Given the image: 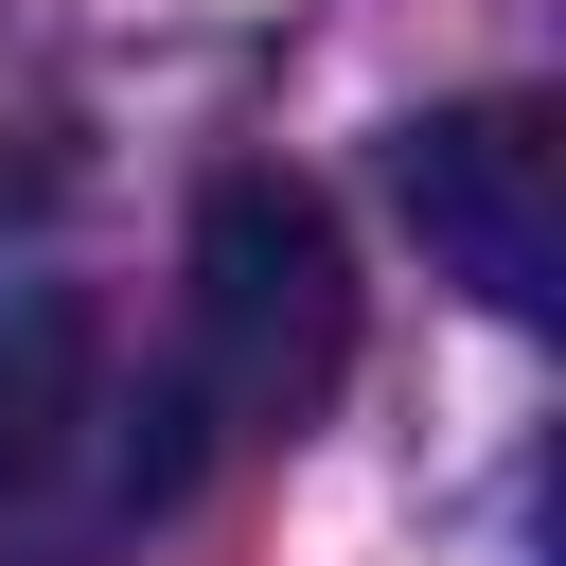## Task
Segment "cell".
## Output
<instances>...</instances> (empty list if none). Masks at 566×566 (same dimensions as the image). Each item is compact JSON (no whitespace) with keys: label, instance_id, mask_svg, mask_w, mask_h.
<instances>
[{"label":"cell","instance_id":"obj_1","mask_svg":"<svg viewBox=\"0 0 566 566\" xmlns=\"http://www.w3.org/2000/svg\"><path fill=\"white\" fill-rule=\"evenodd\" d=\"M336 371H354V248H336V212H318L301 177L230 159V177L195 195V283H177V371H159V407H106V424H124V442H106L124 513H177L230 442H301V424L336 407Z\"/></svg>","mask_w":566,"mask_h":566},{"label":"cell","instance_id":"obj_2","mask_svg":"<svg viewBox=\"0 0 566 566\" xmlns=\"http://www.w3.org/2000/svg\"><path fill=\"white\" fill-rule=\"evenodd\" d=\"M389 195L442 248V283H478L495 318H548L566 301V124L531 88H478V106L389 124Z\"/></svg>","mask_w":566,"mask_h":566},{"label":"cell","instance_id":"obj_3","mask_svg":"<svg viewBox=\"0 0 566 566\" xmlns=\"http://www.w3.org/2000/svg\"><path fill=\"white\" fill-rule=\"evenodd\" d=\"M106 460V336L88 301H0V566H71L53 495Z\"/></svg>","mask_w":566,"mask_h":566},{"label":"cell","instance_id":"obj_4","mask_svg":"<svg viewBox=\"0 0 566 566\" xmlns=\"http://www.w3.org/2000/svg\"><path fill=\"white\" fill-rule=\"evenodd\" d=\"M35 212H53V142H35V124H18V106H0V248H18V230H35Z\"/></svg>","mask_w":566,"mask_h":566}]
</instances>
